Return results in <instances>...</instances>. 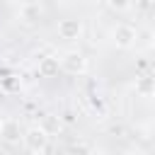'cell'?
Masks as SVG:
<instances>
[{
  "label": "cell",
  "mask_w": 155,
  "mask_h": 155,
  "mask_svg": "<svg viewBox=\"0 0 155 155\" xmlns=\"http://www.w3.org/2000/svg\"><path fill=\"white\" fill-rule=\"evenodd\" d=\"M19 15H22V19L27 22V24H31V22H36L39 17H41V7L39 5H22V10H19Z\"/></svg>",
  "instance_id": "cell-8"
},
{
  "label": "cell",
  "mask_w": 155,
  "mask_h": 155,
  "mask_svg": "<svg viewBox=\"0 0 155 155\" xmlns=\"http://www.w3.org/2000/svg\"><path fill=\"white\" fill-rule=\"evenodd\" d=\"M90 104H92V109H99V116H104V114H107V104H104V99H102V97L92 94V97H90Z\"/></svg>",
  "instance_id": "cell-9"
},
{
  "label": "cell",
  "mask_w": 155,
  "mask_h": 155,
  "mask_svg": "<svg viewBox=\"0 0 155 155\" xmlns=\"http://www.w3.org/2000/svg\"><path fill=\"white\" fill-rule=\"evenodd\" d=\"M58 63H61V70L68 75H82L87 70V58L82 51H65L58 58Z\"/></svg>",
  "instance_id": "cell-1"
},
{
  "label": "cell",
  "mask_w": 155,
  "mask_h": 155,
  "mask_svg": "<svg viewBox=\"0 0 155 155\" xmlns=\"http://www.w3.org/2000/svg\"><path fill=\"white\" fill-rule=\"evenodd\" d=\"M61 119H63L65 124H75V121H78V116H75V111H73V109H65Z\"/></svg>",
  "instance_id": "cell-11"
},
{
  "label": "cell",
  "mask_w": 155,
  "mask_h": 155,
  "mask_svg": "<svg viewBox=\"0 0 155 155\" xmlns=\"http://www.w3.org/2000/svg\"><path fill=\"white\" fill-rule=\"evenodd\" d=\"M34 155H44V153H34Z\"/></svg>",
  "instance_id": "cell-13"
},
{
  "label": "cell",
  "mask_w": 155,
  "mask_h": 155,
  "mask_svg": "<svg viewBox=\"0 0 155 155\" xmlns=\"http://www.w3.org/2000/svg\"><path fill=\"white\" fill-rule=\"evenodd\" d=\"M22 140H24V145H27L31 153H44L46 145H48V133H46L41 126H34V128L24 131Z\"/></svg>",
  "instance_id": "cell-2"
},
{
  "label": "cell",
  "mask_w": 155,
  "mask_h": 155,
  "mask_svg": "<svg viewBox=\"0 0 155 155\" xmlns=\"http://www.w3.org/2000/svg\"><path fill=\"white\" fill-rule=\"evenodd\" d=\"M138 39V31L131 27V24H116L114 31H111V41L116 48H131Z\"/></svg>",
  "instance_id": "cell-3"
},
{
  "label": "cell",
  "mask_w": 155,
  "mask_h": 155,
  "mask_svg": "<svg viewBox=\"0 0 155 155\" xmlns=\"http://www.w3.org/2000/svg\"><path fill=\"white\" fill-rule=\"evenodd\" d=\"M136 92H138L140 97H153V92H155V82H153V78H148V75L138 78V80H136Z\"/></svg>",
  "instance_id": "cell-7"
},
{
  "label": "cell",
  "mask_w": 155,
  "mask_h": 155,
  "mask_svg": "<svg viewBox=\"0 0 155 155\" xmlns=\"http://www.w3.org/2000/svg\"><path fill=\"white\" fill-rule=\"evenodd\" d=\"M58 70H61L58 56H41L39 58V75L41 78H56Z\"/></svg>",
  "instance_id": "cell-6"
},
{
  "label": "cell",
  "mask_w": 155,
  "mask_h": 155,
  "mask_svg": "<svg viewBox=\"0 0 155 155\" xmlns=\"http://www.w3.org/2000/svg\"><path fill=\"white\" fill-rule=\"evenodd\" d=\"M70 155H90V150L85 145H75V148H70Z\"/></svg>",
  "instance_id": "cell-12"
},
{
  "label": "cell",
  "mask_w": 155,
  "mask_h": 155,
  "mask_svg": "<svg viewBox=\"0 0 155 155\" xmlns=\"http://www.w3.org/2000/svg\"><path fill=\"white\" fill-rule=\"evenodd\" d=\"M90 2H99V0H90Z\"/></svg>",
  "instance_id": "cell-14"
},
{
  "label": "cell",
  "mask_w": 155,
  "mask_h": 155,
  "mask_svg": "<svg viewBox=\"0 0 155 155\" xmlns=\"http://www.w3.org/2000/svg\"><path fill=\"white\" fill-rule=\"evenodd\" d=\"M111 10H128L131 7V0H107Z\"/></svg>",
  "instance_id": "cell-10"
},
{
  "label": "cell",
  "mask_w": 155,
  "mask_h": 155,
  "mask_svg": "<svg viewBox=\"0 0 155 155\" xmlns=\"http://www.w3.org/2000/svg\"><path fill=\"white\" fill-rule=\"evenodd\" d=\"M82 34V22L75 19V17H68V19H61L58 22V36L65 39V41H73V39H80Z\"/></svg>",
  "instance_id": "cell-5"
},
{
  "label": "cell",
  "mask_w": 155,
  "mask_h": 155,
  "mask_svg": "<svg viewBox=\"0 0 155 155\" xmlns=\"http://www.w3.org/2000/svg\"><path fill=\"white\" fill-rule=\"evenodd\" d=\"M22 136H24V131H22V126H19L17 119H5V121L0 124V138H2L5 143L17 145V143L22 140Z\"/></svg>",
  "instance_id": "cell-4"
}]
</instances>
